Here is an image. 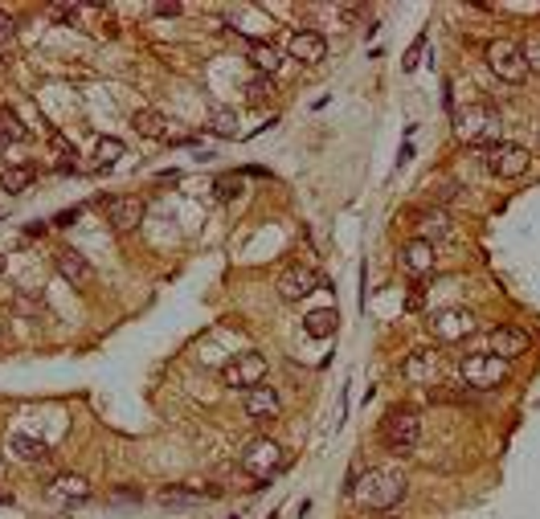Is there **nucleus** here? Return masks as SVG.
<instances>
[{"label": "nucleus", "mask_w": 540, "mask_h": 519, "mask_svg": "<svg viewBox=\"0 0 540 519\" xmlns=\"http://www.w3.org/2000/svg\"><path fill=\"white\" fill-rule=\"evenodd\" d=\"M0 131H4V135H9V143H21V140H29V127H25V123L17 119V111H9V107H4V111H0Z\"/></svg>", "instance_id": "nucleus-26"}, {"label": "nucleus", "mask_w": 540, "mask_h": 519, "mask_svg": "<svg viewBox=\"0 0 540 519\" xmlns=\"http://www.w3.org/2000/svg\"><path fill=\"white\" fill-rule=\"evenodd\" d=\"M475 332H479V319H475V311H466V307H450V311L430 316V335H434L438 343H466Z\"/></svg>", "instance_id": "nucleus-6"}, {"label": "nucleus", "mask_w": 540, "mask_h": 519, "mask_svg": "<svg viewBox=\"0 0 540 519\" xmlns=\"http://www.w3.org/2000/svg\"><path fill=\"white\" fill-rule=\"evenodd\" d=\"M410 491L405 474L389 471V466H373L369 474H356L353 482V499L361 503L364 511H393Z\"/></svg>", "instance_id": "nucleus-1"}, {"label": "nucleus", "mask_w": 540, "mask_h": 519, "mask_svg": "<svg viewBox=\"0 0 540 519\" xmlns=\"http://www.w3.org/2000/svg\"><path fill=\"white\" fill-rule=\"evenodd\" d=\"M57 495H65V499H91V482L83 479V474H54V482H49Z\"/></svg>", "instance_id": "nucleus-23"}, {"label": "nucleus", "mask_w": 540, "mask_h": 519, "mask_svg": "<svg viewBox=\"0 0 540 519\" xmlns=\"http://www.w3.org/2000/svg\"><path fill=\"white\" fill-rule=\"evenodd\" d=\"M0 466H4V458H0Z\"/></svg>", "instance_id": "nucleus-37"}, {"label": "nucleus", "mask_w": 540, "mask_h": 519, "mask_svg": "<svg viewBox=\"0 0 540 519\" xmlns=\"http://www.w3.org/2000/svg\"><path fill=\"white\" fill-rule=\"evenodd\" d=\"M455 131L471 148H495V143H503V115L492 102H471L466 111H458Z\"/></svg>", "instance_id": "nucleus-2"}, {"label": "nucleus", "mask_w": 540, "mask_h": 519, "mask_svg": "<svg viewBox=\"0 0 540 519\" xmlns=\"http://www.w3.org/2000/svg\"><path fill=\"white\" fill-rule=\"evenodd\" d=\"M450 233H455V225H450V213L447 209H422L418 217H414V238L426 241V246H438V241H447Z\"/></svg>", "instance_id": "nucleus-12"}, {"label": "nucleus", "mask_w": 540, "mask_h": 519, "mask_svg": "<svg viewBox=\"0 0 540 519\" xmlns=\"http://www.w3.org/2000/svg\"><path fill=\"white\" fill-rule=\"evenodd\" d=\"M0 270H4V254H0Z\"/></svg>", "instance_id": "nucleus-36"}, {"label": "nucleus", "mask_w": 540, "mask_h": 519, "mask_svg": "<svg viewBox=\"0 0 540 519\" xmlns=\"http://www.w3.org/2000/svg\"><path fill=\"white\" fill-rule=\"evenodd\" d=\"M270 519H274V515H270Z\"/></svg>", "instance_id": "nucleus-38"}, {"label": "nucleus", "mask_w": 540, "mask_h": 519, "mask_svg": "<svg viewBox=\"0 0 540 519\" xmlns=\"http://www.w3.org/2000/svg\"><path fill=\"white\" fill-rule=\"evenodd\" d=\"M209 131H213V135H222V140H233V135H238V115H233V111H213Z\"/></svg>", "instance_id": "nucleus-28"}, {"label": "nucleus", "mask_w": 540, "mask_h": 519, "mask_svg": "<svg viewBox=\"0 0 540 519\" xmlns=\"http://www.w3.org/2000/svg\"><path fill=\"white\" fill-rule=\"evenodd\" d=\"M487 65H492V74L500 78V82H524L528 78V65H524V54H520V46L516 41H508V38H495V41H487Z\"/></svg>", "instance_id": "nucleus-8"}, {"label": "nucleus", "mask_w": 540, "mask_h": 519, "mask_svg": "<svg viewBox=\"0 0 540 519\" xmlns=\"http://www.w3.org/2000/svg\"><path fill=\"white\" fill-rule=\"evenodd\" d=\"M242 177L238 172H225V177H217L213 180V193H217V201H233V196H242Z\"/></svg>", "instance_id": "nucleus-27"}, {"label": "nucleus", "mask_w": 540, "mask_h": 519, "mask_svg": "<svg viewBox=\"0 0 540 519\" xmlns=\"http://www.w3.org/2000/svg\"><path fill=\"white\" fill-rule=\"evenodd\" d=\"M13 38H17V25H13L9 13H0V49L13 46Z\"/></svg>", "instance_id": "nucleus-32"}, {"label": "nucleus", "mask_w": 540, "mask_h": 519, "mask_svg": "<svg viewBox=\"0 0 540 519\" xmlns=\"http://www.w3.org/2000/svg\"><path fill=\"white\" fill-rule=\"evenodd\" d=\"M123 140H115V135H107V140H99V148H94V156H99V168H111L115 160L123 156Z\"/></svg>", "instance_id": "nucleus-29"}, {"label": "nucleus", "mask_w": 540, "mask_h": 519, "mask_svg": "<svg viewBox=\"0 0 540 519\" xmlns=\"http://www.w3.org/2000/svg\"><path fill=\"white\" fill-rule=\"evenodd\" d=\"M156 13H160V17H177L180 4H156Z\"/></svg>", "instance_id": "nucleus-34"}, {"label": "nucleus", "mask_w": 540, "mask_h": 519, "mask_svg": "<svg viewBox=\"0 0 540 519\" xmlns=\"http://www.w3.org/2000/svg\"><path fill=\"white\" fill-rule=\"evenodd\" d=\"M131 131H140L144 140H168V119L152 107H144V111L131 115Z\"/></svg>", "instance_id": "nucleus-21"}, {"label": "nucleus", "mask_w": 540, "mask_h": 519, "mask_svg": "<svg viewBox=\"0 0 540 519\" xmlns=\"http://www.w3.org/2000/svg\"><path fill=\"white\" fill-rule=\"evenodd\" d=\"M13 454L25 458V463H49V445L38 442V437H29V434H13Z\"/></svg>", "instance_id": "nucleus-22"}, {"label": "nucleus", "mask_w": 540, "mask_h": 519, "mask_svg": "<svg viewBox=\"0 0 540 519\" xmlns=\"http://www.w3.org/2000/svg\"><path fill=\"white\" fill-rule=\"evenodd\" d=\"M528 343H532L528 332L500 324V327H492V335H487V352L500 356V360H512V356H524V352H528Z\"/></svg>", "instance_id": "nucleus-13"}, {"label": "nucleus", "mask_w": 540, "mask_h": 519, "mask_svg": "<svg viewBox=\"0 0 540 519\" xmlns=\"http://www.w3.org/2000/svg\"><path fill=\"white\" fill-rule=\"evenodd\" d=\"M103 213H107V225H111L115 233H127V229H135V225L144 221L148 204H144L140 196L119 193V196H107V201H103Z\"/></svg>", "instance_id": "nucleus-10"}, {"label": "nucleus", "mask_w": 540, "mask_h": 519, "mask_svg": "<svg viewBox=\"0 0 540 519\" xmlns=\"http://www.w3.org/2000/svg\"><path fill=\"white\" fill-rule=\"evenodd\" d=\"M49 21H57V25H70V21H78V13H83V9H78V4H62V0H57V4H49Z\"/></svg>", "instance_id": "nucleus-30"}, {"label": "nucleus", "mask_w": 540, "mask_h": 519, "mask_svg": "<svg viewBox=\"0 0 540 519\" xmlns=\"http://www.w3.org/2000/svg\"><path fill=\"white\" fill-rule=\"evenodd\" d=\"M78 217H83V209H62V213L54 217V225H74Z\"/></svg>", "instance_id": "nucleus-33"}, {"label": "nucleus", "mask_w": 540, "mask_h": 519, "mask_svg": "<svg viewBox=\"0 0 540 519\" xmlns=\"http://www.w3.org/2000/svg\"><path fill=\"white\" fill-rule=\"evenodd\" d=\"M487 172L500 180H516L528 172L532 164V151L524 148V143H495V148H487Z\"/></svg>", "instance_id": "nucleus-9"}, {"label": "nucleus", "mask_w": 540, "mask_h": 519, "mask_svg": "<svg viewBox=\"0 0 540 519\" xmlns=\"http://www.w3.org/2000/svg\"><path fill=\"white\" fill-rule=\"evenodd\" d=\"M242 409H246V418L250 421H274L279 418V409H283V401L270 385H258V389L242 393Z\"/></svg>", "instance_id": "nucleus-15"}, {"label": "nucleus", "mask_w": 540, "mask_h": 519, "mask_svg": "<svg viewBox=\"0 0 540 519\" xmlns=\"http://www.w3.org/2000/svg\"><path fill=\"white\" fill-rule=\"evenodd\" d=\"M262 380H266V356L262 352H238L222 364V385L230 389H258Z\"/></svg>", "instance_id": "nucleus-7"}, {"label": "nucleus", "mask_w": 540, "mask_h": 519, "mask_svg": "<svg viewBox=\"0 0 540 519\" xmlns=\"http://www.w3.org/2000/svg\"><path fill=\"white\" fill-rule=\"evenodd\" d=\"M57 274H62L70 287H91V282H94V266L86 262V254H78V250L57 254Z\"/></svg>", "instance_id": "nucleus-19"}, {"label": "nucleus", "mask_w": 540, "mask_h": 519, "mask_svg": "<svg viewBox=\"0 0 540 519\" xmlns=\"http://www.w3.org/2000/svg\"><path fill=\"white\" fill-rule=\"evenodd\" d=\"M520 54H524V65H528V74H540V38L524 41Z\"/></svg>", "instance_id": "nucleus-31"}, {"label": "nucleus", "mask_w": 540, "mask_h": 519, "mask_svg": "<svg viewBox=\"0 0 540 519\" xmlns=\"http://www.w3.org/2000/svg\"><path fill=\"white\" fill-rule=\"evenodd\" d=\"M303 332H308L311 340H327V335L335 332V311H311V316L303 319Z\"/></svg>", "instance_id": "nucleus-25"}, {"label": "nucleus", "mask_w": 540, "mask_h": 519, "mask_svg": "<svg viewBox=\"0 0 540 519\" xmlns=\"http://www.w3.org/2000/svg\"><path fill=\"white\" fill-rule=\"evenodd\" d=\"M246 54H250L254 74L274 78V70L283 65V49L274 46V41H266V38H246Z\"/></svg>", "instance_id": "nucleus-18"}, {"label": "nucleus", "mask_w": 540, "mask_h": 519, "mask_svg": "<svg viewBox=\"0 0 540 519\" xmlns=\"http://www.w3.org/2000/svg\"><path fill=\"white\" fill-rule=\"evenodd\" d=\"M287 54L303 65H319L327 57V41H324V33H316V29H299V33H291Z\"/></svg>", "instance_id": "nucleus-14"}, {"label": "nucleus", "mask_w": 540, "mask_h": 519, "mask_svg": "<svg viewBox=\"0 0 540 519\" xmlns=\"http://www.w3.org/2000/svg\"><path fill=\"white\" fill-rule=\"evenodd\" d=\"M319 287V274L311 266H291L279 274V298L283 303H303Z\"/></svg>", "instance_id": "nucleus-11"}, {"label": "nucleus", "mask_w": 540, "mask_h": 519, "mask_svg": "<svg viewBox=\"0 0 540 519\" xmlns=\"http://www.w3.org/2000/svg\"><path fill=\"white\" fill-rule=\"evenodd\" d=\"M458 376H463V389H479V393L500 389V385H508V360H500L492 352H471L458 364Z\"/></svg>", "instance_id": "nucleus-3"}, {"label": "nucleus", "mask_w": 540, "mask_h": 519, "mask_svg": "<svg viewBox=\"0 0 540 519\" xmlns=\"http://www.w3.org/2000/svg\"><path fill=\"white\" fill-rule=\"evenodd\" d=\"M0 151H9V135L4 131H0Z\"/></svg>", "instance_id": "nucleus-35"}, {"label": "nucleus", "mask_w": 540, "mask_h": 519, "mask_svg": "<svg viewBox=\"0 0 540 519\" xmlns=\"http://www.w3.org/2000/svg\"><path fill=\"white\" fill-rule=\"evenodd\" d=\"M238 466H242L250 479H270V474H279L283 466H287V454H283L279 442H270V437H254V442L242 450Z\"/></svg>", "instance_id": "nucleus-5"}, {"label": "nucleus", "mask_w": 540, "mask_h": 519, "mask_svg": "<svg viewBox=\"0 0 540 519\" xmlns=\"http://www.w3.org/2000/svg\"><path fill=\"white\" fill-rule=\"evenodd\" d=\"M381 442L393 454H414V445L422 442V418L414 409H389V418L381 421Z\"/></svg>", "instance_id": "nucleus-4"}, {"label": "nucleus", "mask_w": 540, "mask_h": 519, "mask_svg": "<svg viewBox=\"0 0 540 519\" xmlns=\"http://www.w3.org/2000/svg\"><path fill=\"white\" fill-rule=\"evenodd\" d=\"M270 99H274V78L254 74L250 82H246V102H250V107H266Z\"/></svg>", "instance_id": "nucleus-24"}, {"label": "nucleus", "mask_w": 540, "mask_h": 519, "mask_svg": "<svg viewBox=\"0 0 540 519\" xmlns=\"http://www.w3.org/2000/svg\"><path fill=\"white\" fill-rule=\"evenodd\" d=\"M434 266H438V254H434V246H426V241L414 238L410 246L401 250V270H405V274H414V279H426V274H434Z\"/></svg>", "instance_id": "nucleus-17"}, {"label": "nucleus", "mask_w": 540, "mask_h": 519, "mask_svg": "<svg viewBox=\"0 0 540 519\" xmlns=\"http://www.w3.org/2000/svg\"><path fill=\"white\" fill-rule=\"evenodd\" d=\"M438 372H442V360H438V352H410L405 356V364H401V376L414 380V385H434Z\"/></svg>", "instance_id": "nucleus-16"}, {"label": "nucleus", "mask_w": 540, "mask_h": 519, "mask_svg": "<svg viewBox=\"0 0 540 519\" xmlns=\"http://www.w3.org/2000/svg\"><path fill=\"white\" fill-rule=\"evenodd\" d=\"M33 180H38V168L33 164H9L4 172H0V188L9 196H21L33 188Z\"/></svg>", "instance_id": "nucleus-20"}]
</instances>
